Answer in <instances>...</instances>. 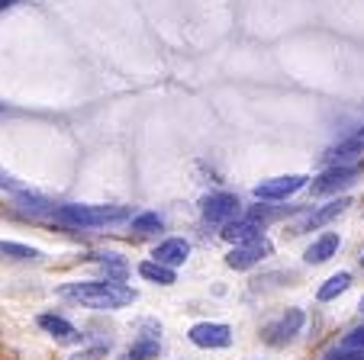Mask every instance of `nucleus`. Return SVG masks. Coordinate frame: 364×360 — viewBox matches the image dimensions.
Segmentation results:
<instances>
[{"label": "nucleus", "mask_w": 364, "mask_h": 360, "mask_svg": "<svg viewBox=\"0 0 364 360\" xmlns=\"http://www.w3.org/2000/svg\"><path fill=\"white\" fill-rule=\"evenodd\" d=\"M62 296L75 299L87 309H100V312H117V309L132 306L139 299V293L117 280H81V283H65Z\"/></svg>", "instance_id": "nucleus-1"}, {"label": "nucleus", "mask_w": 364, "mask_h": 360, "mask_svg": "<svg viewBox=\"0 0 364 360\" xmlns=\"http://www.w3.org/2000/svg\"><path fill=\"white\" fill-rule=\"evenodd\" d=\"M52 216L75 229H97V225H110L129 219V206H84V203H65L52 209Z\"/></svg>", "instance_id": "nucleus-2"}, {"label": "nucleus", "mask_w": 364, "mask_h": 360, "mask_svg": "<svg viewBox=\"0 0 364 360\" xmlns=\"http://www.w3.org/2000/svg\"><path fill=\"white\" fill-rule=\"evenodd\" d=\"M306 184H309L306 174L271 177V180H262V184L255 187V200H262V203H277V200H287V197H294V193H300Z\"/></svg>", "instance_id": "nucleus-3"}, {"label": "nucleus", "mask_w": 364, "mask_h": 360, "mask_svg": "<svg viewBox=\"0 0 364 360\" xmlns=\"http://www.w3.org/2000/svg\"><path fill=\"white\" fill-rule=\"evenodd\" d=\"M239 197L235 193H206L203 200H200V212H203L206 222H216V225H229L239 219Z\"/></svg>", "instance_id": "nucleus-4"}, {"label": "nucleus", "mask_w": 364, "mask_h": 360, "mask_svg": "<svg viewBox=\"0 0 364 360\" xmlns=\"http://www.w3.org/2000/svg\"><path fill=\"white\" fill-rule=\"evenodd\" d=\"M358 174H361V168H355V164H345V168H326L319 177L309 180V187H313L316 197H329V193L348 190V187L358 180Z\"/></svg>", "instance_id": "nucleus-5"}, {"label": "nucleus", "mask_w": 364, "mask_h": 360, "mask_svg": "<svg viewBox=\"0 0 364 360\" xmlns=\"http://www.w3.org/2000/svg\"><path fill=\"white\" fill-rule=\"evenodd\" d=\"M191 344L203 347V351H223V347L232 344V328L223 325V322H197V325L187 332Z\"/></svg>", "instance_id": "nucleus-6"}, {"label": "nucleus", "mask_w": 364, "mask_h": 360, "mask_svg": "<svg viewBox=\"0 0 364 360\" xmlns=\"http://www.w3.org/2000/svg\"><path fill=\"white\" fill-rule=\"evenodd\" d=\"M271 241L268 238H255V241H245V245H235L232 251L226 254V267H232V271H248V267L262 264L264 258H271Z\"/></svg>", "instance_id": "nucleus-7"}, {"label": "nucleus", "mask_w": 364, "mask_h": 360, "mask_svg": "<svg viewBox=\"0 0 364 360\" xmlns=\"http://www.w3.org/2000/svg\"><path fill=\"white\" fill-rule=\"evenodd\" d=\"M361 155H364V136H351V138H345V142L332 145L323 155V161L329 164V168H345V164L358 161Z\"/></svg>", "instance_id": "nucleus-8"}, {"label": "nucleus", "mask_w": 364, "mask_h": 360, "mask_svg": "<svg viewBox=\"0 0 364 360\" xmlns=\"http://www.w3.org/2000/svg\"><path fill=\"white\" fill-rule=\"evenodd\" d=\"M303 322H306L303 309H287V312H284L281 319L268 328V341H271V344H284V341H290L294 334H300Z\"/></svg>", "instance_id": "nucleus-9"}, {"label": "nucleus", "mask_w": 364, "mask_h": 360, "mask_svg": "<svg viewBox=\"0 0 364 360\" xmlns=\"http://www.w3.org/2000/svg\"><path fill=\"white\" fill-rule=\"evenodd\" d=\"M39 328H42L46 334H52L55 341H62V344H77V341L84 338V334L77 332V328L71 325L68 319H62V315H55V312L39 315Z\"/></svg>", "instance_id": "nucleus-10"}, {"label": "nucleus", "mask_w": 364, "mask_h": 360, "mask_svg": "<svg viewBox=\"0 0 364 360\" xmlns=\"http://www.w3.org/2000/svg\"><path fill=\"white\" fill-rule=\"evenodd\" d=\"M351 206V200L348 197H338V200H332V203H326V206H319L316 212H309L306 219H303V225H296V235L300 231H313V229H323L326 222H332L336 216H342L345 209Z\"/></svg>", "instance_id": "nucleus-11"}, {"label": "nucleus", "mask_w": 364, "mask_h": 360, "mask_svg": "<svg viewBox=\"0 0 364 360\" xmlns=\"http://www.w3.org/2000/svg\"><path fill=\"white\" fill-rule=\"evenodd\" d=\"M187 258H191V245H187L184 238H165V241L151 251V261H159V264H165V267H181Z\"/></svg>", "instance_id": "nucleus-12"}, {"label": "nucleus", "mask_w": 364, "mask_h": 360, "mask_svg": "<svg viewBox=\"0 0 364 360\" xmlns=\"http://www.w3.org/2000/svg\"><path fill=\"white\" fill-rule=\"evenodd\" d=\"M338 245H342V238H338L336 231H326V235H319L316 241L303 251V261H306V264H326L329 258H336Z\"/></svg>", "instance_id": "nucleus-13"}, {"label": "nucleus", "mask_w": 364, "mask_h": 360, "mask_svg": "<svg viewBox=\"0 0 364 360\" xmlns=\"http://www.w3.org/2000/svg\"><path fill=\"white\" fill-rule=\"evenodd\" d=\"M262 225L255 222V219H248V216H242V219H235V222H229L226 229H223V238L226 241H232V245H245V241H255V238H262Z\"/></svg>", "instance_id": "nucleus-14"}, {"label": "nucleus", "mask_w": 364, "mask_h": 360, "mask_svg": "<svg viewBox=\"0 0 364 360\" xmlns=\"http://www.w3.org/2000/svg\"><path fill=\"white\" fill-rule=\"evenodd\" d=\"M94 264H100V271L107 273V280H117V283H126V277H129V264H126L123 254L117 251H103V254H94Z\"/></svg>", "instance_id": "nucleus-15"}, {"label": "nucleus", "mask_w": 364, "mask_h": 360, "mask_svg": "<svg viewBox=\"0 0 364 360\" xmlns=\"http://www.w3.org/2000/svg\"><path fill=\"white\" fill-rule=\"evenodd\" d=\"M139 277L149 280V283H159V286L178 283V273H174V267H165V264H159V261H142V264H139Z\"/></svg>", "instance_id": "nucleus-16"}, {"label": "nucleus", "mask_w": 364, "mask_h": 360, "mask_svg": "<svg viewBox=\"0 0 364 360\" xmlns=\"http://www.w3.org/2000/svg\"><path fill=\"white\" fill-rule=\"evenodd\" d=\"M159 354H161L159 338H151V334H142V338H136L129 347H126L123 360H155Z\"/></svg>", "instance_id": "nucleus-17"}, {"label": "nucleus", "mask_w": 364, "mask_h": 360, "mask_svg": "<svg viewBox=\"0 0 364 360\" xmlns=\"http://www.w3.org/2000/svg\"><path fill=\"white\" fill-rule=\"evenodd\" d=\"M348 286H351V273H345V271L342 273H332V277L316 290V299H319V302H332V299L342 296Z\"/></svg>", "instance_id": "nucleus-18"}, {"label": "nucleus", "mask_w": 364, "mask_h": 360, "mask_svg": "<svg viewBox=\"0 0 364 360\" xmlns=\"http://www.w3.org/2000/svg\"><path fill=\"white\" fill-rule=\"evenodd\" d=\"M129 229L136 231V235H155V231L165 229V219H161L159 212H139V216H132Z\"/></svg>", "instance_id": "nucleus-19"}, {"label": "nucleus", "mask_w": 364, "mask_h": 360, "mask_svg": "<svg viewBox=\"0 0 364 360\" xmlns=\"http://www.w3.org/2000/svg\"><path fill=\"white\" fill-rule=\"evenodd\" d=\"M0 254H4V258H14V261H36V258H42L36 248L16 245V241H0Z\"/></svg>", "instance_id": "nucleus-20"}, {"label": "nucleus", "mask_w": 364, "mask_h": 360, "mask_svg": "<svg viewBox=\"0 0 364 360\" xmlns=\"http://www.w3.org/2000/svg\"><path fill=\"white\" fill-rule=\"evenodd\" d=\"M342 351H364V325H355L348 334L342 338Z\"/></svg>", "instance_id": "nucleus-21"}, {"label": "nucleus", "mask_w": 364, "mask_h": 360, "mask_svg": "<svg viewBox=\"0 0 364 360\" xmlns=\"http://www.w3.org/2000/svg\"><path fill=\"white\" fill-rule=\"evenodd\" d=\"M107 357V347H90V351H77L71 360H103Z\"/></svg>", "instance_id": "nucleus-22"}, {"label": "nucleus", "mask_w": 364, "mask_h": 360, "mask_svg": "<svg viewBox=\"0 0 364 360\" xmlns=\"http://www.w3.org/2000/svg\"><path fill=\"white\" fill-rule=\"evenodd\" d=\"M16 0H0V10H7V7H14Z\"/></svg>", "instance_id": "nucleus-23"}, {"label": "nucleus", "mask_w": 364, "mask_h": 360, "mask_svg": "<svg viewBox=\"0 0 364 360\" xmlns=\"http://www.w3.org/2000/svg\"><path fill=\"white\" fill-rule=\"evenodd\" d=\"M361 267H364V251H361Z\"/></svg>", "instance_id": "nucleus-24"}, {"label": "nucleus", "mask_w": 364, "mask_h": 360, "mask_svg": "<svg viewBox=\"0 0 364 360\" xmlns=\"http://www.w3.org/2000/svg\"><path fill=\"white\" fill-rule=\"evenodd\" d=\"M361 312H364V299H361Z\"/></svg>", "instance_id": "nucleus-25"}]
</instances>
